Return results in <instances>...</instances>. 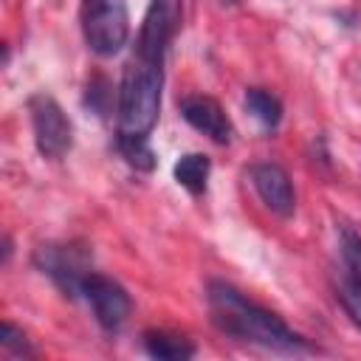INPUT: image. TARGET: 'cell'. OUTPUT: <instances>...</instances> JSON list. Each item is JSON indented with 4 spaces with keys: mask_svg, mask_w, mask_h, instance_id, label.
<instances>
[{
    "mask_svg": "<svg viewBox=\"0 0 361 361\" xmlns=\"http://www.w3.org/2000/svg\"><path fill=\"white\" fill-rule=\"evenodd\" d=\"M180 116L186 118V124H192L197 133H203L206 138H212L214 144H228L231 141V118L226 116V110L220 107L217 99L212 96H186L180 102Z\"/></svg>",
    "mask_w": 361,
    "mask_h": 361,
    "instance_id": "9",
    "label": "cell"
},
{
    "mask_svg": "<svg viewBox=\"0 0 361 361\" xmlns=\"http://www.w3.org/2000/svg\"><path fill=\"white\" fill-rule=\"evenodd\" d=\"M206 307L212 316V324L237 341L257 344L271 353H285V355H305V353H319L316 344H310L305 336L290 330L274 310L257 305L248 299L243 290L223 279H212L206 288Z\"/></svg>",
    "mask_w": 361,
    "mask_h": 361,
    "instance_id": "1",
    "label": "cell"
},
{
    "mask_svg": "<svg viewBox=\"0 0 361 361\" xmlns=\"http://www.w3.org/2000/svg\"><path fill=\"white\" fill-rule=\"evenodd\" d=\"M0 347L6 353H11V355H31L34 353L28 338H25V333L20 327H14L11 322H3V327H0Z\"/></svg>",
    "mask_w": 361,
    "mask_h": 361,
    "instance_id": "16",
    "label": "cell"
},
{
    "mask_svg": "<svg viewBox=\"0 0 361 361\" xmlns=\"http://www.w3.org/2000/svg\"><path fill=\"white\" fill-rule=\"evenodd\" d=\"M82 34L96 56H113L127 45V0H82Z\"/></svg>",
    "mask_w": 361,
    "mask_h": 361,
    "instance_id": "3",
    "label": "cell"
},
{
    "mask_svg": "<svg viewBox=\"0 0 361 361\" xmlns=\"http://www.w3.org/2000/svg\"><path fill=\"white\" fill-rule=\"evenodd\" d=\"M141 341H144V350L161 361H186L197 353L189 338L178 333H166V330H147Z\"/></svg>",
    "mask_w": 361,
    "mask_h": 361,
    "instance_id": "10",
    "label": "cell"
},
{
    "mask_svg": "<svg viewBox=\"0 0 361 361\" xmlns=\"http://www.w3.org/2000/svg\"><path fill=\"white\" fill-rule=\"evenodd\" d=\"M336 296H338L344 313L353 319V324L361 327V279H353L344 274L336 285Z\"/></svg>",
    "mask_w": 361,
    "mask_h": 361,
    "instance_id": "15",
    "label": "cell"
},
{
    "mask_svg": "<svg viewBox=\"0 0 361 361\" xmlns=\"http://www.w3.org/2000/svg\"><path fill=\"white\" fill-rule=\"evenodd\" d=\"M338 251L344 262V274L353 279H361V234L350 226L338 228Z\"/></svg>",
    "mask_w": 361,
    "mask_h": 361,
    "instance_id": "14",
    "label": "cell"
},
{
    "mask_svg": "<svg viewBox=\"0 0 361 361\" xmlns=\"http://www.w3.org/2000/svg\"><path fill=\"white\" fill-rule=\"evenodd\" d=\"M82 299L90 305L96 322L102 330L116 333L133 313V299L124 290V285H118L116 279L90 271L82 282Z\"/></svg>",
    "mask_w": 361,
    "mask_h": 361,
    "instance_id": "6",
    "label": "cell"
},
{
    "mask_svg": "<svg viewBox=\"0 0 361 361\" xmlns=\"http://www.w3.org/2000/svg\"><path fill=\"white\" fill-rule=\"evenodd\" d=\"M28 113H31V130H34V144L39 155L51 161H59L62 155H68V149L73 147V124L68 113L59 107V102L54 96L34 93L28 99Z\"/></svg>",
    "mask_w": 361,
    "mask_h": 361,
    "instance_id": "4",
    "label": "cell"
},
{
    "mask_svg": "<svg viewBox=\"0 0 361 361\" xmlns=\"http://www.w3.org/2000/svg\"><path fill=\"white\" fill-rule=\"evenodd\" d=\"M164 65L133 56L118 85V133L149 135L161 113Z\"/></svg>",
    "mask_w": 361,
    "mask_h": 361,
    "instance_id": "2",
    "label": "cell"
},
{
    "mask_svg": "<svg viewBox=\"0 0 361 361\" xmlns=\"http://www.w3.org/2000/svg\"><path fill=\"white\" fill-rule=\"evenodd\" d=\"M245 107L265 130H276L282 121V102L265 87H248L245 90Z\"/></svg>",
    "mask_w": 361,
    "mask_h": 361,
    "instance_id": "12",
    "label": "cell"
},
{
    "mask_svg": "<svg viewBox=\"0 0 361 361\" xmlns=\"http://www.w3.org/2000/svg\"><path fill=\"white\" fill-rule=\"evenodd\" d=\"M209 172H212V161L203 152H186L180 155V161L175 164L172 175L178 180V186H183L189 195H203L206 183H209Z\"/></svg>",
    "mask_w": 361,
    "mask_h": 361,
    "instance_id": "11",
    "label": "cell"
},
{
    "mask_svg": "<svg viewBox=\"0 0 361 361\" xmlns=\"http://www.w3.org/2000/svg\"><path fill=\"white\" fill-rule=\"evenodd\" d=\"M248 178H251L254 192L259 195V200L274 214H279V217H290L293 214V209H296V192H293L290 175L279 164H271V161L254 164L248 169Z\"/></svg>",
    "mask_w": 361,
    "mask_h": 361,
    "instance_id": "8",
    "label": "cell"
},
{
    "mask_svg": "<svg viewBox=\"0 0 361 361\" xmlns=\"http://www.w3.org/2000/svg\"><path fill=\"white\" fill-rule=\"evenodd\" d=\"M180 23H183V0H152L144 11L135 37V56L164 65L166 48L180 31Z\"/></svg>",
    "mask_w": 361,
    "mask_h": 361,
    "instance_id": "5",
    "label": "cell"
},
{
    "mask_svg": "<svg viewBox=\"0 0 361 361\" xmlns=\"http://www.w3.org/2000/svg\"><path fill=\"white\" fill-rule=\"evenodd\" d=\"M34 262L42 274H48L54 279V285L76 299L82 296V282L85 276L90 274V257L85 248H76V245H42L37 248L34 254Z\"/></svg>",
    "mask_w": 361,
    "mask_h": 361,
    "instance_id": "7",
    "label": "cell"
},
{
    "mask_svg": "<svg viewBox=\"0 0 361 361\" xmlns=\"http://www.w3.org/2000/svg\"><path fill=\"white\" fill-rule=\"evenodd\" d=\"M116 147H118L121 158H124L133 169L149 172V169L155 166V152H152V147H149V135H124V133H118Z\"/></svg>",
    "mask_w": 361,
    "mask_h": 361,
    "instance_id": "13",
    "label": "cell"
}]
</instances>
